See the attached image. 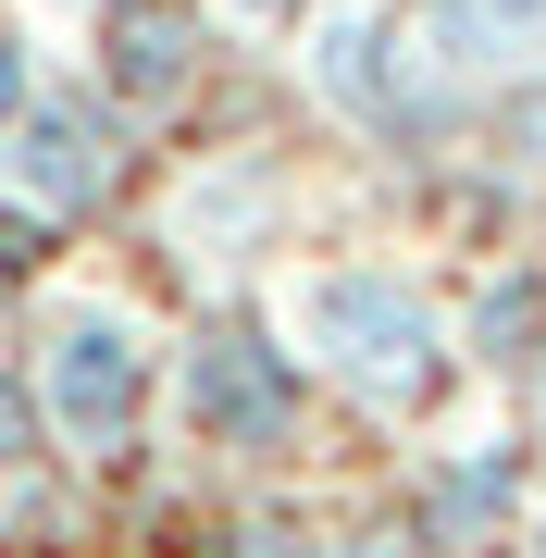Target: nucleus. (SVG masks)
Returning <instances> with one entry per match:
<instances>
[{
	"mask_svg": "<svg viewBox=\"0 0 546 558\" xmlns=\"http://www.w3.org/2000/svg\"><path fill=\"white\" fill-rule=\"evenodd\" d=\"M299 336H311V360H324L348 398H373V410L435 398V373H447V323H435V299H423L410 274H373V260L311 274Z\"/></svg>",
	"mask_w": 546,
	"mask_h": 558,
	"instance_id": "nucleus-1",
	"label": "nucleus"
},
{
	"mask_svg": "<svg viewBox=\"0 0 546 558\" xmlns=\"http://www.w3.org/2000/svg\"><path fill=\"white\" fill-rule=\"evenodd\" d=\"M38 410L62 422L75 447H124L149 410V348L124 311H62L50 323V360H38Z\"/></svg>",
	"mask_w": 546,
	"mask_h": 558,
	"instance_id": "nucleus-2",
	"label": "nucleus"
},
{
	"mask_svg": "<svg viewBox=\"0 0 546 558\" xmlns=\"http://www.w3.org/2000/svg\"><path fill=\"white\" fill-rule=\"evenodd\" d=\"M186 422H199L211 447L262 459L299 435V360H286L262 323H211L199 348H186Z\"/></svg>",
	"mask_w": 546,
	"mask_h": 558,
	"instance_id": "nucleus-3",
	"label": "nucleus"
},
{
	"mask_svg": "<svg viewBox=\"0 0 546 558\" xmlns=\"http://www.w3.org/2000/svg\"><path fill=\"white\" fill-rule=\"evenodd\" d=\"M0 186H13L25 211H87L112 186V124L87 100H25L0 124Z\"/></svg>",
	"mask_w": 546,
	"mask_h": 558,
	"instance_id": "nucleus-4",
	"label": "nucleus"
},
{
	"mask_svg": "<svg viewBox=\"0 0 546 558\" xmlns=\"http://www.w3.org/2000/svg\"><path fill=\"white\" fill-rule=\"evenodd\" d=\"M311 87H324V112L373 124V137H423L435 100H410V50L385 13H336L324 38H311Z\"/></svg>",
	"mask_w": 546,
	"mask_h": 558,
	"instance_id": "nucleus-5",
	"label": "nucleus"
},
{
	"mask_svg": "<svg viewBox=\"0 0 546 558\" xmlns=\"http://www.w3.org/2000/svg\"><path fill=\"white\" fill-rule=\"evenodd\" d=\"M423 38H435L423 50L435 75H485V62L546 38V0H423Z\"/></svg>",
	"mask_w": 546,
	"mask_h": 558,
	"instance_id": "nucleus-6",
	"label": "nucleus"
},
{
	"mask_svg": "<svg viewBox=\"0 0 546 558\" xmlns=\"http://www.w3.org/2000/svg\"><path fill=\"white\" fill-rule=\"evenodd\" d=\"M522 509V459L485 447V459H435L423 472V534H497Z\"/></svg>",
	"mask_w": 546,
	"mask_h": 558,
	"instance_id": "nucleus-7",
	"label": "nucleus"
},
{
	"mask_svg": "<svg viewBox=\"0 0 546 558\" xmlns=\"http://www.w3.org/2000/svg\"><path fill=\"white\" fill-rule=\"evenodd\" d=\"M112 87H124V100H174V87H186V50H199V25H186V13H112Z\"/></svg>",
	"mask_w": 546,
	"mask_h": 558,
	"instance_id": "nucleus-8",
	"label": "nucleus"
},
{
	"mask_svg": "<svg viewBox=\"0 0 546 558\" xmlns=\"http://www.w3.org/2000/svg\"><path fill=\"white\" fill-rule=\"evenodd\" d=\"M546 348V274H509L472 299V360H497V373H522V360Z\"/></svg>",
	"mask_w": 546,
	"mask_h": 558,
	"instance_id": "nucleus-9",
	"label": "nucleus"
},
{
	"mask_svg": "<svg viewBox=\"0 0 546 558\" xmlns=\"http://www.w3.org/2000/svg\"><path fill=\"white\" fill-rule=\"evenodd\" d=\"M497 149H509V161H546V75H522V87L497 100Z\"/></svg>",
	"mask_w": 546,
	"mask_h": 558,
	"instance_id": "nucleus-10",
	"label": "nucleus"
},
{
	"mask_svg": "<svg viewBox=\"0 0 546 558\" xmlns=\"http://www.w3.org/2000/svg\"><path fill=\"white\" fill-rule=\"evenodd\" d=\"M38 422H50V410H38V398H25V385H13V373H0V459H25V447H38Z\"/></svg>",
	"mask_w": 546,
	"mask_h": 558,
	"instance_id": "nucleus-11",
	"label": "nucleus"
},
{
	"mask_svg": "<svg viewBox=\"0 0 546 558\" xmlns=\"http://www.w3.org/2000/svg\"><path fill=\"white\" fill-rule=\"evenodd\" d=\"M25 100H38V87H25V38H0V124H13Z\"/></svg>",
	"mask_w": 546,
	"mask_h": 558,
	"instance_id": "nucleus-12",
	"label": "nucleus"
},
{
	"mask_svg": "<svg viewBox=\"0 0 546 558\" xmlns=\"http://www.w3.org/2000/svg\"><path fill=\"white\" fill-rule=\"evenodd\" d=\"M236 13H248V25H286V13H299V0H236Z\"/></svg>",
	"mask_w": 546,
	"mask_h": 558,
	"instance_id": "nucleus-13",
	"label": "nucleus"
},
{
	"mask_svg": "<svg viewBox=\"0 0 546 558\" xmlns=\"http://www.w3.org/2000/svg\"><path fill=\"white\" fill-rule=\"evenodd\" d=\"M534 398H546V373H534Z\"/></svg>",
	"mask_w": 546,
	"mask_h": 558,
	"instance_id": "nucleus-14",
	"label": "nucleus"
}]
</instances>
